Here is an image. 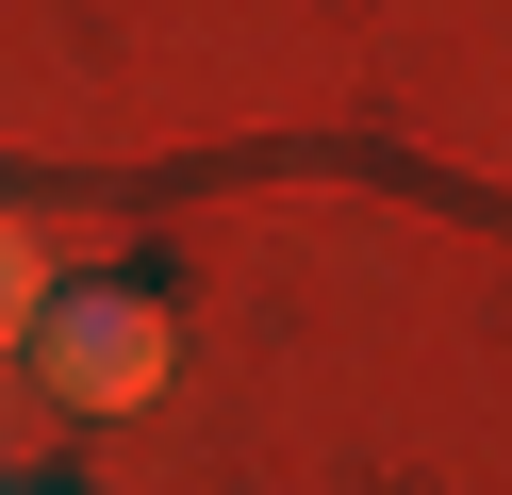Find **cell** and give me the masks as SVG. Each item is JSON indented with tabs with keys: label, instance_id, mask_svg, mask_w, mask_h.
Listing matches in <instances>:
<instances>
[{
	"label": "cell",
	"instance_id": "3957f363",
	"mask_svg": "<svg viewBox=\"0 0 512 495\" xmlns=\"http://www.w3.org/2000/svg\"><path fill=\"white\" fill-rule=\"evenodd\" d=\"M0 495H17V479H0ZM34 495H67V479H34Z\"/></svg>",
	"mask_w": 512,
	"mask_h": 495
},
{
	"label": "cell",
	"instance_id": "7a4b0ae2",
	"mask_svg": "<svg viewBox=\"0 0 512 495\" xmlns=\"http://www.w3.org/2000/svg\"><path fill=\"white\" fill-rule=\"evenodd\" d=\"M34 297H50V231L0 198V347H17V314H34Z\"/></svg>",
	"mask_w": 512,
	"mask_h": 495
},
{
	"label": "cell",
	"instance_id": "6da1fadb",
	"mask_svg": "<svg viewBox=\"0 0 512 495\" xmlns=\"http://www.w3.org/2000/svg\"><path fill=\"white\" fill-rule=\"evenodd\" d=\"M17 347H34V380L67 396V413H149L166 363H182V330H166L149 281H50L34 314H17Z\"/></svg>",
	"mask_w": 512,
	"mask_h": 495
}]
</instances>
